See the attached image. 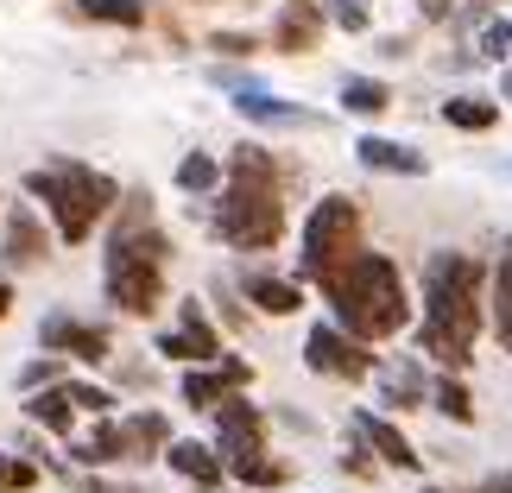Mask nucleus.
Instances as JSON below:
<instances>
[{"mask_svg":"<svg viewBox=\"0 0 512 493\" xmlns=\"http://www.w3.org/2000/svg\"><path fill=\"white\" fill-rule=\"evenodd\" d=\"M481 260L475 253H456V247H437L424 266V329H418V348L430 354L437 367L462 373L468 354H475V335H481Z\"/></svg>","mask_w":512,"mask_h":493,"instance_id":"1","label":"nucleus"},{"mask_svg":"<svg viewBox=\"0 0 512 493\" xmlns=\"http://www.w3.org/2000/svg\"><path fill=\"white\" fill-rule=\"evenodd\" d=\"M317 285H323L336 323L354 342H386V335L405 329V285H399V266H392L386 253H348Z\"/></svg>","mask_w":512,"mask_h":493,"instance_id":"2","label":"nucleus"},{"mask_svg":"<svg viewBox=\"0 0 512 493\" xmlns=\"http://www.w3.org/2000/svg\"><path fill=\"white\" fill-rule=\"evenodd\" d=\"M215 234L241 253L279 247L285 234V196H279V165H272L266 146H234L228 159V190L222 209H215Z\"/></svg>","mask_w":512,"mask_h":493,"instance_id":"3","label":"nucleus"},{"mask_svg":"<svg viewBox=\"0 0 512 493\" xmlns=\"http://www.w3.org/2000/svg\"><path fill=\"white\" fill-rule=\"evenodd\" d=\"M165 266H171V241L152 228L146 196H127V215L114 222L108 241V298L127 317H152L165 298Z\"/></svg>","mask_w":512,"mask_h":493,"instance_id":"4","label":"nucleus"},{"mask_svg":"<svg viewBox=\"0 0 512 493\" xmlns=\"http://www.w3.org/2000/svg\"><path fill=\"white\" fill-rule=\"evenodd\" d=\"M26 190L45 203V215L57 222V234H64L70 247H83L89 234H95V222L114 209V190L102 171H89V165H70V159H57V165H45V171H32L26 177Z\"/></svg>","mask_w":512,"mask_h":493,"instance_id":"5","label":"nucleus"},{"mask_svg":"<svg viewBox=\"0 0 512 493\" xmlns=\"http://www.w3.org/2000/svg\"><path fill=\"white\" fill-rule=\"evenodd\" d=\"M348 253H361V209H354L348 196H323V203L310 209V228H304V272L323 279Z\"/></svg>","mask_w":512,"mask_h":493,"instance_id":"6","label":"nucleus"},{"mask_svg":"<svg viewBox=\"0 0 512 493\" xmlns=\"http://www.w3.org/2000/svg\"><path fill=\"white\" fill-rule=\"evenodd\" d=\"M304 361L317 367V373H329V380H361V373L373 367V348L354 342L348 329L317 323V329H310V342H304Z\"/></svg>","mask_w":512,"mask_h":493,"instance_id":"7","label":"nucleus"},{"mask_svg":"<svg viewBox=\"0 0 512 493\" xmlns=\"http://www.w3.org/2000/svg\"><path fill=\"white\" fill-rule=\"evenodd\" d=\"M215 437H222V449L215 456H228V462H241V456H260L266 449V418H260V405H247V399H222V411H215Z\"/></svg>","mask_w":512,"mask_h":493,"instance_id":"8","label":"nucleus"},{"mask_svg":"<svg viewBox=\"0 0 512 493\" xmlns=\"http://www.w3.org/2000/svg\"><path fill=\"white\" fill-rule=\"evenodd\" d=\"M159 354L165 361H222V342H215V329L203 323V304H184V329H165L159 335Z\"/></svg>","mask_w":512,"mask_h":493,"instance_id":"9","label":"nucleus"},{"mask_svg":"<svg viewBox=\"0 0 512 493\" xmlns=\"http://www.w3.org/2000/svg\"><path fill=\"white\" fill-rule=\"evenodd\" d=\"M38 342H45L51 354H76V361H108V329L95 323H76V317H45V329H38Z\"/></svg>","mask_w":512,"mask_h":493,"instance_id":"10","label":"nucleus"},{"mask_svg":"<svg viewBox=\"0 0 512 493\" xmlns=\"http://www.w3.org/2000/svg\"><path fill=\"white\" fill-rule=\"evenodd\" d=\"M228 386H247V361H222V367H190L184 373V399L190 405H222L228 399Z\"/></svg>","mask_w":512,"mask_h":493,"instance_id":"11","label":"nucleus"},{"mask_svg":"<svg viewBox=\"0 0 512 493\" xmlns=\"http://www.w3.org/2000/svg\"><path fill=\"white\" fill-rule=\"evenodd\" d=\"M317 32H323V7H317V0H285L279 26H272V45H279V51H310Z\"/></svg>","mask_w":512,"mask_h":493,"instance_id":"12","label":"nucleus"},{"mask_svg":"<svg viewBox=\"0 0 512 493\" xmlns=\"http://www.w3.org/2000/svg\"><path fill=\"white\" fill-rule=\"evenodd\" d=\"M354 159L367 171H386V177H418L424 171V152H411L405 140H380V133H367V140L354 146Z\"/></svg>","mask_w":512,"mask_h":493,"instance_id":"13","label":"nucleus"},{"mask_svg":"<svg viewBox=\"0 0 512 493\" xmlns=\"http://www.w3.org/2000/svg\"><path fill=\"white\" fill-rule=\"evenodd\" d=\"M354 430H361V437L380 449V462H392V468H418V449H411L386 418H373V411H354Z\"/></svg>","mask_w":512,"mask_h":493,"instance_id":"14","label":"nucleus"},{"mask_svg":"<svg viewBox=\"0 0 512 493\" xmlns=\"http://www.w3.org/2000/svg\"><path fill=\"white\" fill-rule=\"evenodd\" d=\"M165 462L196 487H222V456L203 449V443H165Z\"/></svg>","mask_w":512,"mask_h":493,"instance_id":"15","label":"nucleus"},{"mask_svg":"<svg viewBox=\"0 0 512 493\" xmlns=\"http://www.w3.org/2000/svg\"><path fill=\"white\" fill-rule=\"evenodd\" d=\"M7 260L13 266H38V260H45V228H38L32 209H13L7 215Z\"/></svg>","mask_w":512,"mask_h":493,"instance_id":"16","label":"nucleus"},{"mask_svg":"<svg viewBox=\"0 0 512 493\" xmlns=\"http://www.w3.org/2000/svg\"><path fill=\"white\" fill-rule=\"evenodd\" d=\"M234 108H241L247 121H272V127H310V108L272 102V95H260V89H241V95H234Z\"/></svg>","mask_w":512,"mask_h":493,"instance_id":"17","label":"nucleus"},{"mask_svg":"<svg viewBox=\"0 0 512 493\" xmlns=\"http://www.w3.org/2000/svg\"><path fill=\"white\" fill-rule=\"evenodd\" d=\"M26 418L57 430V437H70V430H76V405H70L64 386H51V392H38V399H26Z\"/></svg>","mask_w":512,"mask_h":493,"instance_id":"18","label":"nucleus"},{"mask_svg":"<svg viewBox=\"0 0 512 493\" xmlns=\"http://www.w3.org/2000/svg\"><path fill=\"white\" fill-rule=\"evenodd\" d=\"M247 298L260 304V310H272V317H291V310L304 304L291 279H266V272H253V279H247Z\"/></svg>","mask_w":512,"mask_h":493,"instance_id":"19","label":"nucleus"},{"mask_svg":"<svg viewBox=\"0 0 512 493\" xmlns=\"http://www.w3.org/2000/svg\"><path fill=\"white\" fill-rule=\"evenodd\" d=\"M76 456H83V462H121V456H133V443H127V424H102L89 443H76Z\"/></svg>","mask_w":512,"mask_h":493,"instance_id":"20","label":"nucleus"},{"mask_svg":"<svg viewBox=\"0 0 512 493\" xmlns=\"http://www.w3.org/2000/svg\"><path fill=\"white\" fill-rule=\"evenodd\" d=\"M76 13L95 19V26H140L146 19L140 0H76Z\"/></svg>","mask_w":512,"mask_h":493,"instance_id":"21","label":"nucleus"},{"mask_svg":"<svg viewBox=\"0 0 512 493\" xmlns=\"http://www.w3.org/2000/svg\"><path fill=\"white\" fill-rule=\"evenodd\" d=\"M386 102L392 95H386V83H373V76H348L342 83V108L348 114H386Z\"/></svg>","mask_w":512,"mask_h":493,"instance_id":"22","label":"nucleus"},{"mask_svg":"<svg viewBox=\"0 0 512 493\" xmlns=\"http://www.w3.org/2000/svg\"><path fill=\"white\" fill-rule=\"evenodd\" d=\"M430 399H437V411H443V418H456V424H475V399H468V386L456 380V373H443Z\"/></svg>","mask_w":512,"mask_h":493,"instance_id":"23","label":"nucleus"},{"mask_svg":"<svg viewBox=\"0 0 512 493\" xmlns=\"http://www.w3.org/2000/svg\"><path fill=\"white\" fill-rule=\"evenodd\" d=\"M494 114H500V108H494V102H481V95H456V102L443 108V121H449V127H475V133H481V127H494Z\"/></svg>","mask_w":512,"mask_h":493,"instance_id":"24","label":"nucleus"},{"mask_svg":"<svg viewBox=\"0 0 512 493\" xmlns=\"http://www.w3.org/2000/svg\"><path fill=\"white\" fill-rule=\"evenodd\" d=\"M494 323H500V342L512 348V247L500 253V272H494Z\"/></svg>","mask_w":512,"mask_h":493,"instance_id":"25","label":"nucleus"},{"mask_svg":"<svg viewBox=\"0 0 512 493\" xmlns=\"http://www.w3.org/2000/svg\"><path fill=\"white\" fill-rule=\"evenodd\" d=\"M177 184H184V190H215V184H222V165H215L209 152H190V159L177 165Z\"/></svg>","mask_w":512,"mask_h":493,"instance_id":"26","label":"nucleus"},{"mask_svg":"<svg viewBox=\"0 0 512 493\" xmlns=\"http://www.w3.org/2000/svg\"><path fill=\"white\" fill-rule=\"evenodd\" d=\"M26 487H38V468L26 456H0V493H26Z\"/></svg>","mask_w":512,"mask_h":493,"instance_id":"27","label":"nucleus"},{"mask_svg":"<svg viewBox=\"0 0 512 493\" xmlns=\"http://www.w3.org/2000/svg\"><path fill=\"white\" fill-rule=\"evenodd\" d=\"M234 475L253 481V487H279V481H285V468H279V462H266V456H241V462H234Z\"/></svg>","mask_w":512,"mask_h":493,"instance_id":"28","label":"nucleus"},{"mask_svg":"<svg viewBox=\"0 0 512 493\" xmlns=\"http://www.w3.org/2000/svg\"><path fill=\"white\" fill-rule=\"evenodd\" d=\"M127 443H146V449H159V443H165V424L146 411V418H133V424H127Z\"/></svg>","mask_w":512,"mask_h":493,"instance_id":"29","label":"nucleus"},{"mask_svg":"<svg viewBox=\"0 0 512 493\" xmlns=\"http://www.w3.org/2000/svg\"><path fill=\"white\" fill-rule=\"evenodd\" d=\"M336 26L342 32H367V0H336Z\"/></svg>","mask_w":512,"mask_h":493,"instance_id":"30","label":"nucleus"},{"mask_svg":"<svg viewBox=\"0 0 512 493\" xmlns=\"http://www.w3.org/2000/svg\"><path fill=\"white\" fill-rule=\"evenodd\" d=\"M481 57H512V26H487L481 32Z\"/></svg>","mask_w":512,"mask_h":493,"instance_id":"31","label":"nucleus"},{"mask_svg":"<svg viewBox=\"0 0 512 493\" xmlns=\"http://www.w3.org/2000/svg\"><path fill=\"white\" fill-rule=\"evenodd\" d=\"M64 392H70L76 411H108V392L102 386H64Z\"/></svg>","mask_w":512,"mask_h":493,"instance_id":"32","label":"nucleus"},{"mask_svg":"<svg viewBox=\"0 0 512 493\" xmlns=\"http://www.w3.org/2000/svg\"><path fill=\"white\" fill-rule=\"evenodd\" d=\"M215 51H253V38L247 32H228V38H215Z\"/></svg>","mask_w":512,"mask_h":493,"instance_id":"33","label":"nucleus"},{"mask_svg":"<svg viewBox=\"0 0 512 493\" xmlns=\"http://www.w3.org/2000/svg\"><path fill=\"white\" fill-rule=\"evenodd\" d=\"M7 310H13V285L0 279V317H7Z\"/></svg>","mask_w":512,"mask_h":493,"instance_id":"34","label":"nucleus"},{"mask_svg":"<svg viewBox=\"0 0 512 493\" xmlns=\"http://www.w3.org/2000/svg\"><path fill=\"white\" fill-rule=\"evenodd\" d=\"M487 493H512V475H500V481H494V487H487Z\"/></svg>","mask_w":512,"mask_h":493,"instance_id":"35","label":"nucleus"},{"mask_svg":"<svg viewBox=\"0 0 512 493\" xmlns=\"http://www.w3.org/2000/svg\"><path fill=\"white\" fill-rule=\"evenodd\" d=\"M506 102H512V70H506Z\"/></svg>","mask_w":512,"mask_h":493,"instance_id":"36","label":"nucleus"},{"mask_svg":"<svg viewBox=\"0 0 512 493\" xmlns=\"http://www.w3.org/2000/svg\"><path fill=\"white\" fill-rule=\"evenodd\" d=\"M437 493H443V487H437Z\"/></svg>","mask_w":512,"mask_h":493,"instance_id":"37","label":"nucleus"}]
</instances>
